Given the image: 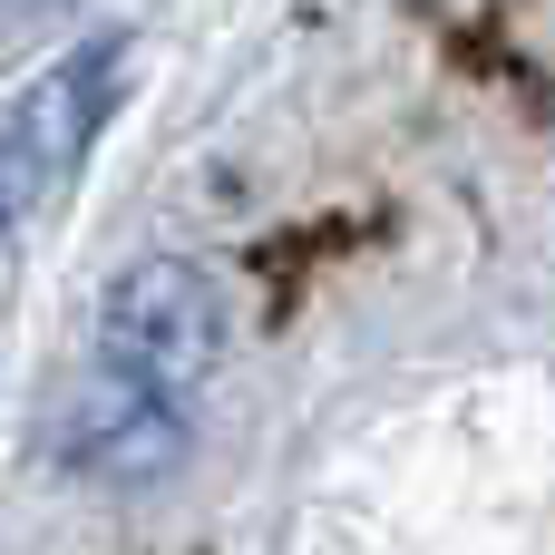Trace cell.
<instances>
[{"instance_id": "cell-3", "label": "cell", "mask_w": 555, "mask_h": 555, "mask_svg": "<svg viewBox=\"0 0 555 555\" xmlns=\"http://www.w3.org/2000/svg\"><path fill=\"white\" fill-rule=\"evenodd\" d=\"M59 459L78 468V478H98V488H156V478H176V459H185V420H176V400L166 390H137V380H88V390H68V410H59Z\"/></svg>"}, {"instance_id": "cell-2", "label": "cell", "mask_w": 555, "mask_h": 555, "mask_svg": "<svg viewBox=\"0 0 555 555\" xmlns=\"http://www.w3.org/2000/svg\"><path fill=\"white\" fill-rule=\"evenodd\" d=\"M117 68H127V39H88V49H68L49 78H29V88L10 98V117H0V224L29 215L49 185L78 176L88 137L107 127Z\"/></svg>"}, {"instance_id": "cell-1", "label": "cell", "mask_w": 555, "mask_h": 555, "mask_svg": "<svg viewBox=\"0 0 555 555\" xmlns=\"http://www.w3.org/2000/svg\"><path fill=\"white\" fill-rule=\"evenodd\" d=\"M98 351H107V371L137 380V390H166V400L195 390V380L224 361V293H215V273L185 263V254L127 263V273L107 283V302H98Z\"/></svg>"}]
</instances>
